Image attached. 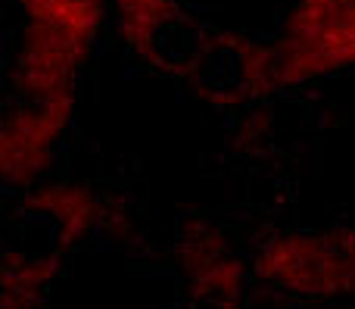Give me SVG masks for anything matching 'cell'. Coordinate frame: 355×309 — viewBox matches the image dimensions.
<instances>
[{"mask_svg":"<svg viewBox=\"0 0 355 309\" xmlns=\"http://www.w3.org/2000/svg\"><path fill=\"white\" fill-rule=\"evenodd\" d=\"M275 85L321 78L355 66V0H296L271 44Z\"/></svg>","mask_w":355,"mask_h":309,"instance_id":"6da1fadb","label":"cell"},{"mask_svg":"<svg viewBox=\"0 0 355 309\" xmlns=\"http://www.w3.org/2000/svg\"><path fill=\"white\" fill-rule=\"evenodd\" d=\"M75 97L16 100L3 119V178L16 187L35 185L66 135Z\"/></svg>","mask_w":355,"mask_h":309,"instance_id":"7a4b0ae2","label":"cell"}]
</instances>
